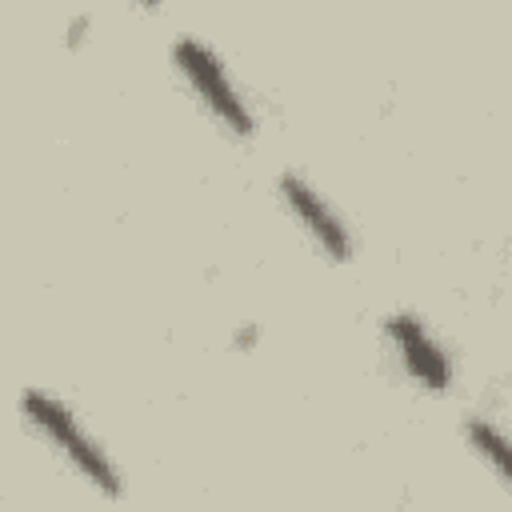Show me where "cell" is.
I'll return each instance as SVG.
<instances>
[{
	"label": "cell",
	"instance_id": "cell-1",
	"mask_svg": "<svg viewBox=\"0 0 512 512\" xmlns=\"http://www.w3.org/2000/svg\"><path fill=\"white\" fill-rule=\"evenodd\" d=\"M20 420L28 424V432H36L52 456H60L92 492L108 496V500H120L124 496V480H120V468L116 460L108 456V448L80 424V416L52 392L44 388H24L20 392Z\"/></svg>",
	"mask_w": 512,
	"mask_h": 512
},
{
	"label": "cell",
	"instance_id": "cell-2",
	"mask_svg": "<svg viewBox=\"0 0 512 512\" xmlns=\"http://www.w3.org/2000/svg\"><path fill=\"white\" fill-rule=\"evenodd\" d=\"M172 68L184 80V88L192 92V100L208 112V120L236 140H248L256 132V112L244 96V88L236 84L232 68L224 64V56L200 40V36H176L172 40Z\"/></svg>",
	"mask_w": 512,
	"mask_h": 512
},
{
	"label": "cell",
	"instance_id": "cell-3",
	"mask_svg": "<svg viewBox=\"0 0 512 512\" xmlns=\"http://www.w3.org/2000/svg\"><path fill=\"white\" fill-rule=\"evenodd\" d=\"M384 344L396 360V368L404 372L408 384H416L420 392L444 396L456 384V364L452 352L444 348V340L432 332V324L416 312H388L380 320Z\"/></svg>",
	"mask_w": 512,
	"mask_h": 512
},
{
	"label": "cell",
	"instance_id": "cell-4",
	"mask_svg": "<svg viewBox=\"0 0 512 512\" xmlns=\"http://www.w3.org/2000/svg\"><path fill=\"white\" fill-rule=\"evenodd\" d=\"M276 200L288 212V220L308 236V244L332 260V264H348L356 252V236L348 228V220L340 216V208L300 172H280L276 176Z\"/></svg>",
	"mask_w": 512,
	"mask_h": 512
},
{
	"label": "cell",
	"instance_id": "cell-5",
	"mask_svg": "<svg viewBox=\"0 0 512 512\" xmlns=\"http://www.w3.org/2000/svg\"><path fill=\"white\" fill-rule=\"evenodd\" d=\"M460 432H464L468 452L492 472V480H496L504 492H512V432L500 428V424L488 420V416H468Z\"/></svg>",
	"mask_w": 512,
	"mask_h": 512
},
{
	"label": "cell",
	"instance_id": "cell-6",
	"mask_svg": "<svg viewBox=\"0 0 512 512\" xmlns=\"http://www.w3.org/2000/svg\"><path fill=\"white\" fill-rule=\"evenodd\" d=\"M84 36H88V16H76V20L68 24V48H80Z\"/></svg>",
	"mask_w": 512,
	"mask_h": 512
},
{
	"label": "cell",
	"instance_id": "cell-7",
	"mask_svg": "<svg viewBox=\"0 0 512 512\" xmlns=\"http://www.w3.org/2000/svg\"><path fill=\"white\" fill-rule=\"evenodd\" d=\"M136 4H140V8H156L160 0H136Z\"/></svg>",
	"mask_w": 512,
	"mask_h": 512
}]
</instances>
